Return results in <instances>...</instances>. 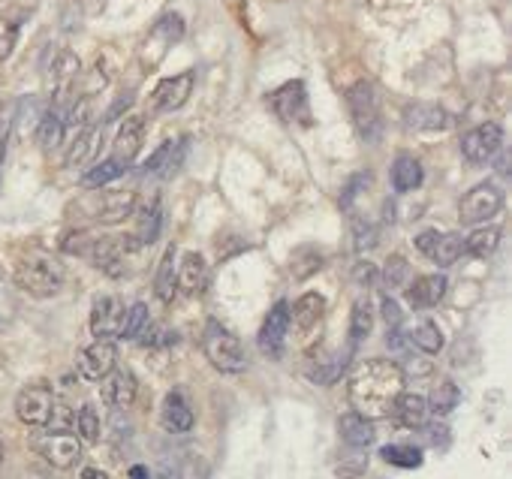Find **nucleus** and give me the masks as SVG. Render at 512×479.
Wrapping results in <instances>:
<instances>
[{"label": "nucleus", "instance_id": "f257e3e1", "mask_svg": "<svg viewBox=\"0 0 512 479\" xmlns=\"http://www.w3.org/2000/svg\"><path fill=\"white\" fill-rule=\"evenodd\" d=\"M404 392V371L389 359H368L350 377V404L353 413L368 422L392 416L398 395Z\"/></svg>", "mask_w": 512, "mask_h": 479}, {"label": "nucleus", "instance_id": "f03ea898", "mask_svg": "<svg viewBox=\"0 0 512 479\" xmlns=\"http://www.w3.org/2000/svg\"><path fill=\"white\" fill-rule=\"evenodd\" d=\"M64 263L55 257V254H46V251H34V254H25L16 266V284L37 296V299H49L55 293H61L64 287Z\"/></svg>", "mask_w": 512, "mask_h": 479}, {"label": "nucleus", "instance_id": "7ed1b4c3", "mask_svg": "<svg viewBox=\"0 0 512 479\" xmlns=\"http://www.w3.org/2000/svg\"><path fill=\"white\" fill-rule=\"evenodd\" d=\"M202 350H205V359L220 371V374H241L247 368V359H244V347L241 341L226 329L220 326L217 320H211L202 332Z\"/></svg>", "mask_w": 512, "mask_h": 479}, {"label": "nucleus", "instance_id": "20e7f679", "mask_svg": "<svg viewBox=\"0 0 512 479\" xmlns=\"http://www.w3.org/2000/svg\"><path fill=\"white\" fill-rule=\"evenodd\" d=\"M347 103H350V115L356 121L359 136L368 145H377L383 136V112H380V100H377V88L371 82H356L347 91Z\"/></svg>", "mask_w": 512, "mask_h": 479}, {"label": "nucleus", "instance_id": "39448f33", "mask_svg": "<svg viewBox=\"0 0 512 479\" xmlns=\"http://www.w3.org/2000/svg\"><path fill=\"white\" fill-rule=\"evenodd\" d=\"M184 37V19L178 13H166L145 37L142 49H139V61H142V70L151 73L163 64V58L169 55L172 46H178Z\"/></svg>", "mask_w": 512, "mask_h": 479}, {"label": "nucleus", "instance_id": "423d86ee", "mask_svg": "<svg viewBox=\"0 0 512 479\" xmlns=\"http://www.w3.org/2000/svg\"><path fill=\"white\" fill-rule=\"evenodd\" d=\"M269 109L284 121V124H302L311 127V100H308V88L305 82H287L278 91H272L266 97Z\"/></svg>", "mask_w": 512, "mask_h": 479}, {"label": "nucleus", "instance_id": "0eeeda50", "mask_svg": "<svg viewBox=\"0 0 512 479\" xmlns=\"http://www.w3.org/2000/svg\"><path fill=\"white\" fill-rule=\"evenodd\" d=\"M503 208V190L497 184H476L473 190H467L458 202V217L464 226H476L491 220L494 214H500Z\"/></svg>", "mask_w": 512, "mask_h": 479}, {"label": "nucleus", "instance_id": "6e6552de", "mask_svg": "<svg viewBox=\"0 0 512 479\" xmlns=\"http://www.w3.org/2000/svg\"><path fill=\"white\" fill-rule=\"evenodd\" d=\"M500 148H503V127L494 121H485V124H479L461 136V154L473 166L491 163L500 154Z\"/></svg>", "mask_w": 512, "mask_h": 479}, {"label": "nucleus", "instance_id": "1a4fd4ad", "mask_svg": "<svg viewBox=\"0 0 512 479\" xmlns=\"http://www.w3.org/2000/svg\"><path fill=\"white\" fill-rule=\"evenodd\" d=\"M85 211L94 223L112 226L127 220L136 211V193L133 190H112V193H97L91 202H85Z\"/></svg>", "mask_w": 512, "mask_h": 479}, {"label": "nucleus", "instance_id": "9d476101", "mask_svg": "<svg viewBox=\"0 0 512 479\" xmlns=\"http://www.w3.org/2000/svg\"><path fill=\"white\" fill-rule=\"evenodd\" d=\"M34 446L58 470H70L82 458V440L76 434H70V431H49V434L37 437Z\"/></svg>", "mask_w": 512, "mask_h": 479}, {"label": "nucleus", "instance_id": "9b49d317", "mask_svg": "<svg viewBox=\"0 0 512 479\" xmlns=\"http://www.w3.org/2000/svg\"><path fill=\"white\" fill-rule=\"evenodd\" d=\"M124 302L118 296H97L91 308V335L97 341H115L124 332Z\"/></svg>", "mask_w": 512, "mask_h": 479}, {"label": "nucleus", "instance_id": "f8f14e48", "mask_svg": "<svg viewBox=\"0 0 512 479\" xmlns=\"http://www.w3.org/2000/svg\"><path fill=\"white\" fill-rule=\"evenodd\" d=\"M16 413L25 425H49L55 413V392L43 383L25 386L16 398Z\"/></svg>", "mask_w": 512, "mask_h": 479}, {"label": "nucleus", "instance_id": "ddd939ff", "mask_svg": "<svg viewBox=\"0 0 512 479\" xmlns=\"http://www.w3.org/2000/svg\"><path fill=\"white\" fill-rule=\"evenodd\" d=\"M115 365H118V347H115V341H94L76 359L79 377L88 380V383H100Z\"/></svg>", "mask_w": 512, "mask_h": 479}, {"label": "nucleus", "instance_id": "4468645a", "mask_svg": "<svg viewBox=\"0 0 512 479\" xmlns=\"http://www.w3.org/2000/svg\"><path fill=\"white\" fill-rule=\"evenodd\" d=\"M290 305L287 302H275L263 329H260V350L272 359H278L284 353V344H287V335H290Z\"/></svg>", "mask_w": 512, "mask_h": 479}, {"label": "nucleus", "instance_id": "2eb2a0df", "mask_svg": "<svg viewBox=\"0 0 512 479\" xmlns=\"http://www.w3.org/2000/svg\"><path fill=\"white\" fill-rule=\"evenodd\" d=\"M193 85H196V73L193 70H184V73H178L172 79H163L154 88V94H151V106L157 112H178L190 100Z\"/></svg>", "mask_w": 512, "mask_h": 479}, {"label": "nucleus", "instance_id": "dca6fc26", "mask_svg": "<svg viewBox=\"0 0 512 479\" xmlns=\"http://www.w3.org/2000/svg\"><path fill=\"white\" fill-rule=\"evenodd\" d=\"M142 245H139V238L136 235H94L91 238V248H88V257L109 269L112 263L124 260L127 254H136Z\"/></svg>", "mask_w": 512, "mask_h": 479}, {"label": "nucleus", "instance_id": "f3484780", "mask_svg": "<svg viewBox=\"0 0 512 479\" xmlns=\"http://www.w3.org/2000/svg\"><path fill=\"white\" fill-rule=\"evenodd\" d=\"M136 392H139V383L133 377L130 368H112L106 377H103V401L115 410H127L133 401H136Z\"/></svg>", "mask_w": 512, "mask_h": 479}, {"label": "nucleus", "instance_id": "a211bd4d", "mask_svg": "<svg viewBox=\"0 0 512 479\" xmlns=\"http://www.w3.org/2000/svg\"><path fill=\"white\" fill-rule=\"evenodd\" d=\"M446 290H449L446 275H440V272H437V275H419V278L407 287V305H410L413 311H428V308H434V305L443 302Z\"/></svg>", "mask_w": 512, "mask_h": 479}, {"label": "nucleus", "instance_id": "6ab92c4d", "mask_svg": "<svg viewBox=\"0 0 512 479\" xmlns=\"http://www.w3.org/2000/svg\"><path fill=\"white\" fill-rule=\"evenodd\" d=\"M142 142H145V118L130 115V118L121 124L118 136H115L112 160H118V163H124V166L130 169V163H133L136 154L142 151Z\"/></svg>", "mask_w": 512, "mask_h": 479}, {"label": "nucleus", "instance_id": "aec40b11", "mask_svg": "<svg viewBox=\"0 0 512 479\" xmlns=\"http://www.w3.org/2000/svg\"><path fill=\"white\" fill-rule=\"evenodd\" d=\"M160 422H163V428L169 431V434H187L190 428H193V410H190V404H187V398H184V392H169L166 398H163V407H160Z\"/></svg>", "mask_w": 512, "mask_h": 479}, {"label": "nucleus", "instance_id": "412c9836", "mask_svg": "<svg viewBox=\"0 0 512 479\" xmlns=\"http://www.w3.org/2000/svg\"><path fill=\"white\" fill-rule=\"evenodd\" d=\"M404 124L422 133H434V130H446L452 124V115L434 103H413L404 109Z\"/></svg>", "mask_w": 512, "mask_h": 479}, {"label": "nucleus", "instance_id": "4be33fe9", "mask_svg": "<svg viewBox=\"0 0 512 479\" xmlns=\"http://www.w3.org/2000/svg\"><path fill=\"white\" fill-rule=\"evenodd\" d=\"M208 284V266L202 260V254L190 251L181 257V269H175V287L184 293V296H196L202 293Z\"/></svg>", "mask_w": 512, "mask_h": 479}, {"label": "nucleus", "instance_id": "5701e85b", "mask_svg": "<svg viewBox=\"0 0 512 479\" xmlns=\"http://www.w3.org/2000/svg\"><path fill=\"white\" fill-rule=\"evenodd\" d=\"M326 314V299L320 293H305L293 308H290V326H296L299 335H308L311 329L320 326Z\"/></svg>", "mask_w": 512, "mask_h": 479}, {"label": "nucleus", "instance_id": "b1692460", "mask_svg": "<svg viewBox=\"0 0 512 479\" xmlns=\"http://www.w3.org/2000/svg\"><path fill=\"white\" fill-rule=\"evenodd\" d=\"M184 151H187V139L163 142V145L148 157V163L142 166V175H172V172L181 166Z\"/></svg>", "mask_w": 512, "mask_h": 479}, {"label": "nucleus", "instance_id": "393cba45", "mask_svg": "<svg viewBox=\"0 0 512 479\" xmlns=\"http://www.w3.org/2000/svg\"><path fill=\"white\" fill-rule=\"evenodd\" d=\"M338 431H341V440L350 446V449H368L371 443H374V425L365 419V416H359V413H344L341 419H338Z\"/></svg>", "mask_w": 512, "mask_h": 479}, {"label": "nucleus", "instance_id": "a878e982", "mask_svg": "<svg viewBox=\"0 0 512 479\" xmlns=\"http://www.w3.org/2000/svg\"><path fill=\"white\" fill-rule=\"evenodd\" d=\"M392 416L404 425V428H422L425 425V416H428V401L416 392H401L395 407H392Z\"/></svg>", "mask_w": 512, "mask_h": 479}, {"label": "nucleus", "instance_id": "bb28decb", "mask_svg": "<svg viewBox=\"0 0 512 479\" xmlns=\"http://www.w3.org/2000/svg\"><path fill=\"white\" fill-rule=\"evenodd\" d=\"M422 178H425V169H422V163L416 157H410V154H398L395 157V163H392V187L398 193L416 190L422 184Z\"/></svg>", "mask_w": 512, "mask_h": 479}, {"label": "nucleus", "instance_id": "cd10ccee", "mask_svg": "<svg viewBox=\"0 0 512 479\" xmlns=\"http://www.w3.org/2000/svg\"><path fill=\"white\" fill-rule=\"evenodd\" d=\"M25 22H28V10H19L16 7V10L0 13V64H4L13 55Z\"/></svg>", "mask_w": 512, "mask_h": 479}, {"label": "nucleus", "instance_id": "c85d7f7f", "mask_svg": "<svg viewBox=\"0 0 512 479\" xmlns=\"http://www.w3.org/2000/svg\"><path fill=\"white\" fill-rule=\"evenodd\" d=\"M64 136H67L64 112H61V109H49V112L43 115L40 127H37V142H40V148H43L46 154H52V151L64 142Z\"/></svg>", "mask_w": 512, "mask_h": 479}, {"label": "nucleus", "instance_id": "c756f323", "mask_svg": "<svg viewBox=\"0 0 512 479\" xmlns=\"http://www.w3.org/2000/svg\"><path fill=\"white\" fill-rule=\"evenodd\" d=\"M500 238H503L500 226H485V229H476L470 238H464V251H467L473 260H485V257H491V254L497 251Z\"/></svg>", "mask_w": 512, "mask_h": 479}, {"label": "nucleus", "instance_id": "7c9ffc66", "mask_svg": "<svg viewBox=\"0 0 512 479\" xmlns=\"http://www.w3.org/2000/svg\"><path fill=\"white\" fill-rule=\"evenodd\" d=\"M178 293L175 287V248H166V254L160 257L157 275H154V296L160 302H172Z\"/></svg>", "mask_w": 512, "mask_h": 479}, {"label": "nucleus", "instance_id": "2f4dec72", "mask_svg": "<svg viewBox=\"0 0 512 479\" xmlns=\"http://www.w3.org/2000/svg\"><path fill=\"white\" fill-rule=\"evenodd\" d=\"M380 458L401 467V470H416L422 467V449L413 446V443H389L380 449Z\"/></svg>", "mask_w": 512, "mask_h": 479}, {"label": "nucleus", "instance_id": "473e14b6", "mask_svg": "<svg viewBox=\"0 0 512 479\" xmlns=\"http://www.w3.org/2000/svg\"><path fill=\"white\" fill-rule=\"evenodd\" d=\"M410 341L416 344V350H422L425 356H437L440 350H443V332L437 329V323L434 320H422V323H416V329L410 332Z\"/></svg>", "mask_w": 512, "mask_h": 479}, {"label": "nucleus", "instance_id": "72a5a7b5", "mask_svg": "<svg viewBox=\"0 0 512 479\" xmlns=\"http://www.w3.org/2000/svg\"><path fill=\"white\" fill-rule=\"evenodd\" d=\"M461 254H464V238L455 235V232H449V235H440L437 238V245H434V251H431L428 260H434L440 269H449V266L458 263Z\"/></svg>", "mask_w": 512, "mask_h": 479}, {"label": "nucleus", "instance_id": "f704fd0d", "mask_svg": "<svg viewBox=\"0 0 512 479\" xmlns=\"http://www.w3.org/2000/svg\"><path fill=\"white\" fill-rule=\"evenodd\" d=\"M124 172H127V166L109 157V160L97 163L94 169H88V172L82 175V187H88V190H100V187H106L109 181L121 178Z\"/></svg>", "mask_w": 512, "mask_h": 479}, {"label": "nucleus", "instance_id": "c9c22d12", "mask_svg": "<svg viewBox=\"0 0 512 479\" xmlns=\"http://www.w3.org/2000/svg\"><path fill=\"white\" fill-rule=\"evenodd\" d=\"M374 329V308L368 299H359L353 305V317H350V344L356 347L359 341H365Z\"/></svg>", "mask_w": 512, "mask_h": 479}, {"label": "nucleus", "instance_id": "e433bc0d", "mask_svg": "<svg viewBox=\"0 0 512 479\" xmlns=\"http://www.w3.org/2000/svg\"><path fill=\"white\" fill-rule=\"evenodd\" d=\"M458 404H461V389H458L452 380H443V383L431 392L428 410H431L434 416H446V413H452Z\"/></svg>", "mask_w": 512, "mask_h": 479}, {"label": "nucleus", "instance_id": "4c0bfd02", "mask_svg": "<svg viewBox=\"0 0 512 479\" xmlns=\"http://www.w3.org/2000/svg\"><path fill=\"white\" fill-rule=\"evenodd\" d=\"M148 323H151L148 305H145V302H133V305L127 308V314H124V332H121V338L136 341V338L148 329Z\"/></svg>", "mask_w": 512, "mask_h": 479}, {"label": "nucleus", "instance_id": "58836bf2", "mask_svg": "<svg viewBox=\"0 0 512 479\" xmlns=\"http://www.w3.org/2000/svg\"><path fill=\"white\" fill-rule=\"evenodd\" d=\"M157 235H160V205H157V199L151 202V208L145 211V217H142V223H139V245L145 248V245H154L157 242Z\"/></svg>", "mask_w": 512, "mask_h": 479}, {"label": "nucleus", "instance_id": "ea45409f", "mask_svg": "<svg viewBox=\"0 0 512 479\" xmlns=\"http://www.w3.org/2000/svg\"><path fill=\"white\" fill-rule=\"evenodd\" d=\"M407 278H410V263H407L404 257L392 254L389 263H386V272H383V284H386L389 290H398V287L407 284Z\"/></svg>", "mask_w": 512, "mask_h": 479}, {"label": "nucleus", "instance_id": "a19ab883", "mask_svg": "<svg viewBox=\"0 0 512 479\" xmlns=\"http://www.w3.org/2000/svg\"><path fill=\"white\" fill-rule=\"evenodd\" d=\"M320 266H323V257H320V254H311V251H299V254L293 257V263H290L296 281H308Z\"/></svg>", "mask_w": 512, "mask_h": 479}, {"label": "nucleus", "instance_id": "79ce46f5", "mask_svg": "<svg viewBox=\"0 0 512 479\" xmlns=\"http://www.w3.org/2000/svg\"><path fill=\"white\" fill-rule=\"evenodd\" d=\"M76 428H79V434H82V440L85 443H97L100 440V416L94 413V407H82L79 410V416H76Z\"/></svg>", "mask_w": 512, "mask_h": 479}, {"label": "nucleus", "instance_id": "37998d69", "mask_svg": "<svg viewBox=\"0 0 512 479\" xmlns=\"http://www.w3.org/2000/svg\"><path fill=\"white\" fill-rule=\"evenodd\" d=\"M136 341H139V344H145V347H163V344H175V335H172V332H166L163 326L148 323V329H145Z\"/></svg>", "mask_w": 512, "mask_h": 479}, {"label": "nucleus", "instance_id": "c03bdc74", "mask_svg": "<svg viewBox=\"0 0 512 479\" xmlns=\"http://www.w3.org/2000/svg\"><path fill=\"white\" fill-rule=\"evenodd\" d=\"M437 238H440V232L437 229H425V232H419L416 235V251L419 254H425V257H431V251H434V245H437Z\"/></svg>", "mask_w": 512, "mask_h": 479}, {"label": "nucleus", "instance_id": "a18cd8bd", "mask_svg": "<svg viewBox=\"0 0 512 479\" xmlns=\"http://www.w3.org/2000/svg\"><path fill=\"white\" fill-rule=\"evenodd\" d=\"M353 278H356V284L371 287V284L377 281V269H374L371 263H362V266H356V269H353Z\"/></svg>", "mask_w": 512, "mask_h": 479}, {"label": "nucleus", "instance_id": "49530a36", "mask_svg": "<svg viewBox=\"0 0 512 479\" xmlns=\"http://www.w3.org/2000/svg\"><path fill=\"white\" fill-rule=\"evenodd\" d=\"M76 4L82 7V13H85V16H100V13L106 10L109 0H76Z\"/></svg>", "mask_w": 512, "mask_h": 479}, {"label": "nucleus", "instance_id": "de8ad7c7", "mask_svg": "<svg viewBox=\"0 0 512 479\" xmlns=\"http://www.w3.org/2000/svg\"><path fill=\"white\" fill-rule=\"evenodd\" d=\"M428 437H431L434 443H437V440L446 443V440H449V431H446L443 425H431V428H428Z\"/></svg>", "mask_w": 512, "mask_h": 479}, {"label": "nucleus", "instance_id": "09e8293b", "mask_svg": "<svg viewBox=\"0 0 512 479\" xmlns=\"http://www.w3.org/2000/svg\"><path fill=\"white\" fill-rule=\"evenodd\" d=\"M82 479H109V476L103 470H97V467H85L82 470Z\"/></svg>", "mask_w": 512, "mask_h": 479}, {"label": "nucleus", "instance_id": "8fccbe9b", "mask_svg": "<svg viewBox=\"0 0 512 479\" xmlns=\"http://www.w3.org/2000/svg\"><path fill=\"white\" fill-rule=\"evenodd\" d=\"M7 148V118H0V157H4Z\"/></svg>", "mask_w": 512, "mask_h": 479}, {"label": "nucleus", "instance_id": "3c124183", "mask_svg": "<svg viewBox=\"0 0 512 479\" xmlns=\"http://www.w3.org/2000/svg\"><path fill=\"white\" fill-rule=\"evenodd\" d=\"M130 479H148V467H142V464H136V467L130 470Z\"/></svg>", "mask_w": 512, "mask_h": 479}, {"label": "nucleus", "instance_id": "603ef678", "mask_svg": "<svg viewBox=\"0 0 512 479\" xmlns=\"http://www.w3.org/2000/svg\"><path fill=\"white\" fill-rule=\"evenodd\" d=\"M0 461H4V446H0Z\"/></svg>", "mask_w": 512, "mask_h": 479}]
</instances>
